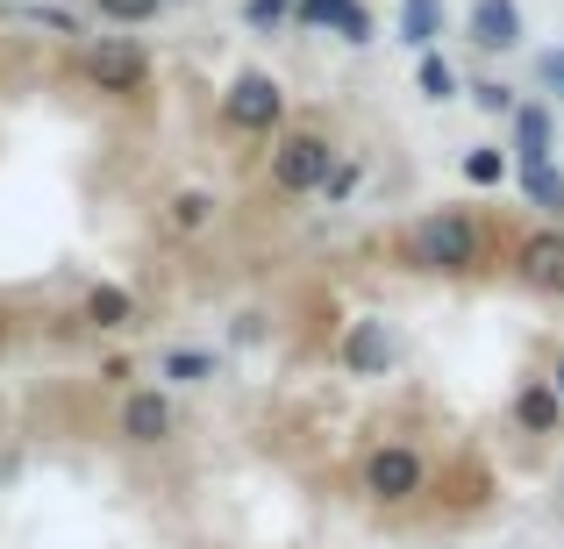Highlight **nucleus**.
Masks as SVG:
<instances>
[{
    "mask_svg": "<svg viewBox=\"0 0 564 549\" xmlns=\"http://www.w3.org/2000/svg\"><path fill=\"white\" fill-rule=\"evenodd\" d=\"M400 264H414V272H479L486 264V229L465 215V207H436V215L408 221V235H400Z\"/></svg>",
    "mask_w": 564,
    "mask_h": 549,
    "instance_id": "obj_1",
    "label": "nucleus"
},
{
    "mask_svg": "<svg viewBox=\"0 0 564 549\" xmlns=\"http://www.w3.org/2000/svg\"><path fill=\"white\" fill-rule=\"evenodd\" d=\"M221 122L243 129V136H279L286 129V86L272 72H236L229 94H221Z\"/></svg>",
    "mask_w": 564,
    "mask_h": 549,
    "instance_id": "obj_2",
    "label": "nucleus"
},
{
    "mask_svg": "<svg viewBox=\"0 0 564 549\" xmlns=\"http://www.w3.org/2000/svg\"><path fill=\"white\" fill-rule=\"evenodd\" d=\"M336 165V143L315 129H279L272 136V193H322Z\"/></svg>",
    "mask_w": 564,
    "mask_h": 549,
    "instance_id": "obj_3",
    "label": "nucleus"
},
{
    "mask_svg": "<svg viewBox=\"0 0 564 549\" xmlns=\"http://www.w3.org/2000/svg\"><path fill=\"white\" fill-rule=\"evenodd\" d=\"M86 79H94L100 94H143V86H151V57L129 36H100L94 51H86Z\"/></svg>",
    "mask_w": 564,
    "mask_h": 549,
    "instance_id": "obj_4",
    "label": "nucleus"
},
{
    "mask_svg": "<svg viewBox=\"0 0 564 549\" xmlns=\"http://www.w3.org/2000/svg\"><path fill=\"white\" fill-rule=\"evenodd\" d=\"M422 457L414 450H400V442H386V450H372V464H365V493L372 499H414L422 493Z\"/></svg>",
    "mask_w": 564,
    "mask_h": 549,
    "instance_id": "obj_5",
    "label": "nucleus"
},
{
    "mask_svg": "<svg viewBox=\"0 0 564 549\" xmlns=\"http://www.w3.org/2000/svg\"><path fill=\"white\" fill-rule=\"evenodd\" d=\"M465 36L479 43V51H522V8H514V0H471Z\"/></svg>",
    "mask_w": 564,
    "mask_h": 549,
    "instance_id": "obj_6",
    "label": "nucleus"
},
{
    "mask_svg": "<svg viewBox=\"0 0 564 549\" xmlns=\"http://www.w3.org/2000/svg\"><path fill=\"white\" fill-rule=\"evenodd\" d=\"M293 22L329 29V36H344V43H372V14H365V0H293Z\"/></svg>",
    "mask_w": 564,
    "mask_h": 549,
    "instance_id": "obj_7",
    "label": "nucleus"
},
{
    "mask_svg": "<svg viewBox=\"0 0 564 549\" xmlns=\"http://www.w3.org/2000/svg\"><path fill=\"white\" fill-rule=\"evenodd\" d=\"M514 272H522L529 286H543V293H564V235L536 229L522 250H514Z\"/></svg>",
    "mask_w": 564,
    "mask_h": 549,
    "instance_id": "obj_8",
    "label": "nucleus"
},
{
    "mask_svg": "<svg viewBox=\"0 0 564 549\" xmlns=\"http://www.w3.org/2000/svg\"><path fill=\"white\" fill-rule=\"evenodd\" d=\"M344 371H358V378H386V371H393V336H386V321H350Z\"/></svg>",
    "mask_w": 564,
    "mask_h": 549,
    "instance_id": "obj_9",
    "label": "nucleus"
},
{
    "mask_svg": "<svg viewBox=\"0 0 564 549\" xmlns=\"http://www.w3.org/2000/svg\"><path fill=\"white\" fill-rule=\"evenodd\" d=\"M508 114H514V157L508 165H551V151H557L551 108H508Z\"/></svg>",
    "mask_w": 564,
    "mask_h": 549,
    "instance_id": "obj_10",
    "label": "nucleus"
},
{
    "mask_svg": "<svg viewBox=\"0 0 564 549\" xmlns=\"http://www.w3.org/2000/svg\"><path fill=\"white\" fill-rule=\"evenodd\" d=\"M122 436L129 442H165L172 436V399L165 393H129L122 399Z\"/></svg>",
    "mask_w": 564,
    "mask_h": 549,
    "instance_id": "obj_11",
    "label": "nucleus"
},
{
    "mask_svg": "<svg viewBox=\"0 0 564 549\" xmlns=\"http://www.w3.org/2000/svg\"><path fill=\"white\" fill-rule=\"evenodd\" d=\"M514 421L529 428V436H557V421H564V399L551 393V385H522V393H514Z\"/></svg>",
    "mask_w": 564,
    "mask_h": 549,
    "instance_id": "obj_12",
    "label": "nucleus"
},
{
    "mask_svg": "<svg viewBox=\"0 0 564 549\" xmlns=\"http://www.w3.org/2000/svg\"><path fill=\"white\" fill-rule=\"evenodd\" d=\"M215 215H221V200H215L207 186H180V193H172V207H165V221H172L180 235H200V229H215Z\"/></svg>",
    "mask_w": 564,
    "mask_h": 549,
    "instance_id": "obj_13",
    "label": "nucleus"
},
{
    "mask_svg": "<svg viewBox=\"0 0 564 549\" xmlns=\"http://www.w3.org/2000/svg\"><path fill=\"white\" fill-rule=\"evenodd\" d=\"M400 43L436 51L443 43V0H400Z\"/></svg>",
    "mask_w": 564,
    "mask_h": 549,
    "instance_id": "obj_14",
    "label": "nucleus"
},
{
    "mask_svg": "<svg viewBox=\"0 0 564 549\" xmlns=\"http://www.w3.org/2000/svg\"><path fill=\"white\" fill-rule=\"evenodd\" d=\"M86 321H94V329H129V321H137V293L129 286H94L86 293Z\"/></svg>",
    "mask_w": 564,
    "mask_h": 549,
    "instance_id": "obj_15",
    "label": "nucleus"
},
{
    "mask_svg": "<svg viewBox=\"0 0 564 549\" xmlns=\"http://www.w3.org/2000/svg\"><path fill=\"white\" fill-rule=\"evenodd\" d=\"M414 86H422V100H436V108H443V100H457V94H465L457 65H451V57H436V51H422V65H414Z\"/></svg>",
    "mask_w": 564,
    "mask_h": 549,
    "instance_id": "obj_16",
    "label": "nucleus"
},
{
    "mask_svg": "<svg viewBox=\"0 0 564 549\" xmlns=\"http://www.w3.org/2000/svg\"><path fill=\"white\" fill-rule=\"evenodd\" d=\"M522 193L543 207V215H564V172L557 165H522Z\"/></svg>",
    "mask_w": 564,
    "mask_h": 549,
    "instance_id": "obj_17",
    "label": "nucleus"
},
{
    "mask_svg": "<svg viewBox=\"0 0 564 549\" xmlns=\"http://www.w3.org/2000/svg\"><path fill=\"white\" fill-rule=\"evenodd\" d=\"M508 151H494V143H479V151H465V186H508Z\"/></svg>",
    "mask_w": 564,
    "mask_h": 549,
    "instance_id": "obj_18",
    "label": "nucleus"
},
{
    "mask_svg": "<svg viewBox=\"0 0 564 549\" xmlns=\"http://www.w3.org/2000/svg\"><path fill=\"white\" fill-rule=\"evenodd\" d=\"M158 8H165V0H94V14H100V22H122V29L158 22Z\"/></svg>",
    "mask_w": 564,
    "mask_h": 549,
    "instance_id": "obj_19",
    "label": "nucleus"
},
{
    "mask_svg": "<svg viewBox=\"0 0 564 549\" xmlns=\"http://www.w3.org/2000/svg\"><path fill=\"white\" fill-rule=\"evenodd\" d=\"M165 378L172 385H200V378H215V358H207V350H172V358H165Z\"/></svg>",
    "mask_w": 564,
    "mask_h": 549,
    "instance_id": "obj_20",
    "label": "nucleus"
},
{
    "mask_svg": "<svg viewBox=\"0 0 564 549\" xmlns=\"http://www.w3.org/2000/svg\"><path fill=\"white\" fill-rule=\"evenodd\" d=\"M293 14V0H243V22L250 29H279Z\"/></svg>",
    "mask_w": 564,
    "mask_h": 549,
    "instance_id": "obj_21",
    "label": "nucleus"
},
{
    "mask_svg": "<svg viewBox=\"0 0 564 549\" xmlns=\"http://www.w3.org/2000/svg\"><path fill=\"white\" fill-rule=\"evenodd\" d=\"M350 186H358V157H336V165H329V179H322L329 207H336V200H350Z\"/></svg>",
    "mask_w": 564,
    "mask_h": 549,
    "instance_id": "obj_22",
    "label": "nucleus"
},
{
    "mask_svg": "<svg viewBox=\"0 0 564 549\" xmlns=\"http://www.w3.org/2000/svg\"><path fill=\"white\" fill-rule=\"evenodd\" d=\"M471 100H479L486 114H508V108H514V94H508L500 79H479V86H471Z\"/></svg>",
    "mask_w": 564,
    "mask_h": 549,
    "instance_id": "obj_23",
    "label": "nucleus"
},
{
    "mask_svg": "<svg viewBox=\"0 0 564 549\" xmlns=\"http://www.w3.org/2000/svg\"><path fill=\"white\" fill-rule=\"evenodd\" d=\"M536 79H543V86H551V94L564 100V43H557V51H543V57H536Z\"/></svg>",
    "mask_w": 564,
    "mask_h": 549,
    "instance_id": "obj_24",
    "label": "nucleus"
},
{
    "mask_svg": "<svg viewBox=\"0 0 564 549\" xmlns=\"http://www.w3.org/2000/svg\"><path fill=\"white\" fill-rule=\"evenodd\" d=\"M543 385H551V393L564 399V358H557V371H551V378H543Z\"/></svg>",
    "mask_w": 564,
    "mask_h": 549,
    "instance_id": "obj_25",
    "label": "nucleus"
}]
</instances>
